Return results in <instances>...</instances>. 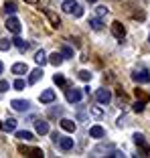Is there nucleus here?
I'll return each mask as SVG.
<instances>
[{"label":"nucleus","instance_id":"obj_1","mask_svg":"<svg viewBox=\"0 0 150 158\" xmlns=\"http://www.w3.org/2000/svg\"><path fill=\"white\" fill-rule=\"evenodd\" d=\"M19 152L23 156H28V158H43V150L41 148H28V146H19Z\"/></svg>","mask_w":150,"mask_h":158},{"label":"nucleus","instance_id":"obj_2","mask_svg":"<svg viewBox=\"0 0 150 158\" xmlns=\"http://www.w3.org/2000/svg\"><path fill=\"white\" fill-rule=\"evenodd\" d=\"M65 98H67V102L69 103H79L81 102V98H83V93L79 91V89H71V87H67L65 89Z\"/></svg>","mask_w":150,"mask_h":158},{"label":"nucleus","instance_id":"obj_3","mask_svg":"<svg viewBox=\"0 0 150 158\" xmlns=\"http://www.w3.org/2000/svg\"><path fill=\"white\" fill-rule=\"evenodd\" d=\"M110 28H112V35L118 39V41H122V39L126 37V28H124V24L120 23V20H114Z\"/></svg>","mask_w":150,"mask_h":158},{"label":"nucleus","instance_id":"obj_4","mask_svg":"<svg viewBox=\"0 0 150 158\" xmlns=\"http://www.w3.org/2000/svg\"><path fill=\"white\" fill-rule=\"evenodd\" d=\"M43 14L49 19V23H51L53 28H59V27H61V16H59L57 12H53V10H49V8H43Z\"/></svg>","mask_w":150,"mask_h":158},{"label":"nucleus","instance_id":"obj_5","mask_svg":"<svg viewBox=\"0 0 150 158\" xmlns=\"http://www.w3.org/2000/svg\"><path fill=\"white\" fill-rule=\"evenodd\" d=\"M132 79H134L136 83H150V73L146 69H136L132 73Z\"/></svg>","mask_w":150,"mask_h":158},{"label":"nucleus","instance_id":"obj_6","mask_svg":"<svg viewBox=\"0 0 150 158\" xmlns=\"http://www.w3.org/2000/svg\"><path fill=\"white\" fill-rule=\"evenodd\" d=\"M6 28H8L10 33L19 35V33H20V28H23V27H20V20L16 19V16H12V14H10L8 19H6Z\"/></svg>","mask_w":150,"mask_h":158},{"label":"nucleus","instance_id":"obj_7","mask_svg":"<svg viewBox=\"0 0 150 158\" xmlns=\"http://www.w3.org/2000/svg\"><path fill=\"white\" fill-rule=\"evenodd\" d=\"M95 99H98L102 106H108L110 99H112V91H110V89H98V91H95Z\"/></svg>","mask_w":150,"mask_h":158},{"label":"nucleus","instance_id":"obj_8","mask_svg":"<svg viewBox=\"0 0 150 158\" xmlns=\"http://www.w3.org/2000/svg\"><path fill=\"white\" fill-rule=\"evenodd\" d=\"M10 107L16 110V112H27L28 107H31V102H28V99H12V102H10Z\"/></svg>","mask_w":150,"mask_h":158},{"label":"nucleus","instance_id":"obj_9","mask_svg":"<svg viewBox=\"0 0 150 158\" xmlns=\"http://www.w3.org/2000/svg\"><path fill=\"white\" fill-rule=\"evenodd\" d=\"M134 142H136V146H140L142 148V154L140 156H146V152H148V144H146V138H144V134H134Z\"/></svg>","mask_w":150,"mask_h":158},{"label":"nucleus","instance_id":"obj_10","mask_svg":"<svg viewBox=\"0 0 150 158\" xmlns=\"http://www.w3.org/2000/svg\"><path fill=\"white\" fill-rule=\"evenodd\" d=\"M41 77H43V67H39V69H33V71H28V83H31V85H35Z\"/></svg>","mask_w":150,"mask_h":158},{"label":"nucleus","instance_id":"obj_11","mask_svg":"<svg viewBox=\"0 0 150 158\" xmlns=\"http://www.w3.org/2000/svg\"><path fill=\"white\" fill-rule=\"evenodd\" d=\"M55 102V91L53 89H45L41 93V103H53Z\"/></svg>","mask_w":150,"mask_h":158},{"label":"nucleus","instance_id":"obj_12","mask_svg":"<svg viewBox=\"0 0 150 158\" xmlns=\"http://www.w3.org/2000/svg\"><path fill=\"white\" fill-rule=\"evenodd\" d=\"M61 128H63L65 132H69V134H73V132L77 130L75 122H73V120H67V118H63V120H61Z\"/></svg>","mask_w":150,"mask_h":158},{"label":"nucleus","instance_id":"obj_13","mask_svg":"<svg viewBox=\"0 0 150 158\" xmlns=\"http://www.w3.org/2000/svg\"><path fill=\"white\" fill-rule=\"evenodd\" d=\"M10 71H12L14 75H24V73H28V65L27 63H14Z\"/></svg>","mask_w":150,"mask_h":158},{"label":"nucleus","instance_id":"obj_14","mask_svg":"<svg viewBox=\"0 0 150 158\" xmlns=\"http://www.w3.org/2000/svg\"><path fill=\"white\" fill-rule=\"evenodd\" d=\"M35 128H37V134H41V136L49 134V124H47V122L37 120V122H35Z\"/></svg>","mask_w":150,"mask_h":158},{"label":"nucleus","instance_id":"obj_15","mask_svg":"<svg viewBox=\"0 0 150 158\" xmlns=\"http://www.w3.org/2000/svg\"><path fill=\"white\" fill-rule=\"evenodd\" d=\"M89 136H91V138H103V136H106V130H103L102 126H91V128H89Z\"/></svg>","mask_w":150,"mask_h":158},{"label":"nucleus","instance_id":"obj_16","mask_svg":"<svg viewBox=\"0 0 150 158\" xmlns=\"http://www.w3.org/2000/svg\"><path fill=\"white\" fill-rule=\"evenodd\" d=\"M63 59H65V57L61 55V53H51V55H49V63H51V65H55V67H59L63 63Z\"/></svg>","mask_w":150,"mask_h":158},{"label":"nucleus","instance_id":"obj_17","mask_svg":"<svg viewBox=\"0 0 150 158\" xmlns=\"http://www.w3.org/2000/svg\"><path fill=\"white\" fill-rule=\"evenodd\" d=\"M12 45L16 47V49H19V51H27V49H28V43L24 41V39H20L19 35H16V37L12 39Z\"/></svg>","mask_w":150,"mask_h":158},{"label":"nucleus","instance_id":"obj_18","mask_svg":"<svg viewBox=\"0 0 150 158\" xmlns=\"http://www.w3.org/2000/svg\"><path fill=\"white\" fill-rule=\"evenodd\" d=\"M59 146H61V150H71L73 148V138H63V136H59Z\"/></svg>","mask_w":150,"mask_h":158},{"label":"nucleus","instance_id":"obj_19","mask_svg":"<svg viewBox=\"0 0 150 158\" xmlns=\"http://www.w3.org/2000/svg\"><path fill=\"white\" fill-rule=\"evenodd\" d=\"M53 81H55L57 85H61V87H65V89H67V87H71V83L67 81L65 77H63L61 73H55V75H53Z\"/></svg>","mask_w":150,"mask_h":158},{"label":"nucleus","instance_id":"obj_20","mask_svg":"<svg viewBox=\"0 0 150 158\" xmlns=\"http://www.w3.org/2000/svg\"><path fill=\"white\" fill-rule=\"evenodd\" d=\"M16 138H19V140H24V142H33V140H37L33 132H24V130L16 132Z\"/></svg>","mask_w":150,"mask_h":158},{"label":"nucleus","instance_id":"obj_21","mask_svg":"<svg viewBox=\"0 0 150 158\" xmlns=\"http://www.w3.org/2000/svg\"><path fill=\"white\" fill-rule=\"evenodd\" d=\"M2 130L14 132V130H16V120H14V118H8L6 122H2Z\"/></svg>","mask_w":150,"mask_h":158},{"label":"nucleus","instance_id":"obj_22","mask_svg":"<svg viewBox=\"0 0 150 158\" xmlns=\"http://www.w3.org/2000/svg\"><path fill=\"white\" fill-rule=\"evenodd\" d=\"M75 6H77V0H63L61 8H63V12H73Z\"/></svg>","mask_w":150,"mask_h":158},{"label":"nucleus","instance_id":"obj_23","mask_svg":"<svg viewBox=\"0 0 150 158\" xmlns=\"http://www.w3.org/2000/svg\"><path fill=\"white\" fill-rule=\"evenodd\" d=\"M35 61H37V65H39V67H43L49 59H47V55H45L43 51H37V55H35Z\"/></svg>","mask_w":150,"mask_h":158},{"label":"nucleus","instance_id":"obj_24","mask_svg":"<svg viewBox=\"0 0 150 158\" xmlns=\"http://www.w3.org/2000/svg\"><path fill=\"white\" fill-rule=\"evenodd\" d=\"M89 27L94 28V31H102V28H103V23H102V19L98 16V19H91V20H89Z\"/></svg>","mask_w":150,"mask_h":158},{"label":"nucleus","instance_id":"obj_25","mask_svg":"<svg viewBox=\"0 0 150 158\" xmlns=\"http://www.w3.org/2000/svg\"><path fill=\"white\" fill-rule=\"evenodd\" d=\"M144 106H146V102H142V99H138V102L134 103V106H132V110H134L136 114H142V112H144Z\"/></svg>","mask_w":150,"mask_h":158},{"label":"nucleus","instance_id":"obj_26","mask_svg":"<svg viewBox=\"0 0 150 158\" xmlns=\"http://www.w3.org/2000/svg\"><path fill=\"white\" fill-rule=\"evenodd\" d=\"M4 12H6V16L14 14V12H16V4H14V2H6V6H4Z\"/></svg>","mask_w":150,"mask_h":158},{"label":"nucleus","instance_id":"obj_27","mask_svg":"<svg viewBox=\"0 0 150 158\" xmlns=\"http://www.w3.org/2000/svg\"><path fill=\"white\" fill-rule=\"evenodd\" d=\"M10 47H12V41H8V39H0V51H8Z\"/></svg>","mask_w":150,"mask_h":158},{"label":"nucleus","instance_id":"obj_28","mask_svg":"<svg viewBox=\"0 0 150 158\" xmlns=\"http://www.w3.org/2000/svg\"><path fill=\"white\" fill-rule=\"evenodd\" d=\"M134 95H136V99H142V102H146V99H148V95H146L142 89H134Z\"/></svg>","mask_w":150,"mask_h":158},{"label":"nucleus","instance_id":"obj_29","mask_svg":"<svg viewBox=\"0 0 150 158\" xmlns=\"http://www.w3.org/2000/svg\"><path fill=\"white\" fill-rule=\"evenodd\" d=\"M61 55L63 57H67V59H69V57H73V49H71V47H63V49H61Z\"/></svg>","mask_w":150,"mask_h":158},{"label":"nucleus","instance_id":"obj_30","mask_svg":"<svg viewBox=\"0 0 150 158\" xmlns=\"http://www.w3.org/2000/svg\"><path fill=\"white\" fill-rule=\"evenodd\" d=\"M79 79L81 81H91V73H89V71H79Z\"/></svg>","mask_w":150,"mask_h":158},{"label":"nucleus","instance_id":"obj_31","mask_svg":"<svg viewBox=\"0 0 150 158\" xmlns=\"http://www.w3.org/2000/svg\"><path fill=\"white\" fill-rule=\"evenodd\" d=\"M12 87L16 89V91H23V89H24V81H23V79H16V81L12 83Z\"/></svg>","mask_w":150,"mask_h":158},{"label":"nucleus","instance_id":"obj_32","mask_svg":"<svg viewBox=\"0 0 150 158\" xmlns=\"http://www.w3.org/2000/svg\"><path fill=\"white\" fill-rule=\"evenodd\" d=\"M63 114V107H53L51 112H49V118H57V116H61Z\"/></svg>","mask_w":150,"mask_h":158},{"label":"nucleus","instance_id":"obj_33","mask_svg":"<svg viewBox=\"0 0 150 158\" xmlns=\"http://www.w3.org/2000/svg\"><path fill=\"white\" fill-rule=\"evenodd\" d=\"M8 87H10V83H8V81H4V79H2V81H0V93L8 91Z\"/></svg>","mask_w":150,"mask_h":158},{"label":"nucleus","instance_id":"obj_34","mask_svg":"<svg viewBox=\"0 0 150 158\" xmlns=\"http://www.w3.org/2000/svg\"><path fill=\"white\" fill-rule=\"evenodd\" d=\"M108 14V8L106 6H98V16H106Z\"/></svg>","mask_w":150,"mask_h":158},{"label":"nucleus","instance_id":"obj_35","mask_svg":"<svg viewBox=\"0 0 150 158\" xmlns=\"http://www.w3.org/2000/svg\"><path fill=\"white\" fill-rule=\"evenodd\" d=\"M134 19H136V20H144V19H146V14L142 12V10H138V12H134Z\"/></svg>","mask_w":150,"mask_h":158},{"label":"nucleus","instance_id":"obj_36","mask_svg":"<svg viewBox=\"0 0 150 158\" xmlns=\"http://www.w3.org/2000/svg\"><path fill=\"white\" fill-rule=\"evenodd\" d=\"M73 14L77 16V19H79L81 14H83V10H81V6H75V8H73Z\"/></svg>","mask_w":150,"mask_h":158},{"label":"nucleus","instance_id":"obj_37","mask_svg":"<svg viewBox=\"0 0 150 158\" xmlns=\"http://www.w3.org/2000/svg\"><path fill=\"white\" fill-rule=\"evenodd\" d=\"M91 114L98 116V118H102V110H99V107H91Z\"/></svg>","mask_w":150,"mask_h":158},{"label":"nucleus","instance_id":"obj_38","mask_svg":"<svg viewBox=\"0 0 150 158\" xmlns=\"http://www.w3.org/2000/svg\"><path fill=\"white\" fill-rule=\"evenodd\" d=\"M27 4H39V0H24Z\"/></svg>","mask_w":150,"mask_h":158},{"label":"nucleus","instance_id":"obj_39","mask_svg":"<svg viewBox=\"0 0 150 158\" xmlns=\"http://www.w3.org/2000/svg\"><path fill=\"white\" fill-rule=\"evenodd\" d=\"M2 71H4V65H2V61H0V75H2Z\"/></svg>","mask_w":150,"mask_h":158},{"label":"nucleus","instance_id":"obj_40","mask_svg":"<svg viewBox=\"0 0 150 158\" xmlns=\"http://www.w3.org/2000/svg\"><path fill=\"white\" fill-rule=\"evenodd\" d=\"M87 2H89V4H94V2H98V0H87Z\"/></svg>","mask_w":150,"mask_h":158},{"label":"nucleus","instance_id":"obj_41","mask_svg":"<svg viewBox=\"0 0 150 158\" xmlns=\"http://www.w3.org/2000/svg\"><path fill=\"white\" fill-rule=\"evenodd\" d=\"M0 130H2V122H0Z\"/></svg>","mask_w":150,"mask_h":158},{"label":"nucleus","instance_id":"obj_42","mask_svg":"<svg viewBox=\"0 0 150 158\" xmlns=\"http://www.w3.org/2000/svg\"><path fill=\"white\" fill-rule=\"evenodd\" d=\"M148 43H150V35H148Z\"/></svg>","mask_w":150,"mask_h":158}]
</instances>
